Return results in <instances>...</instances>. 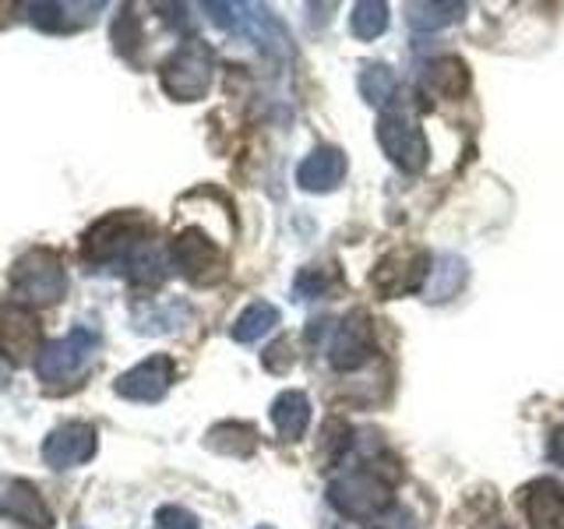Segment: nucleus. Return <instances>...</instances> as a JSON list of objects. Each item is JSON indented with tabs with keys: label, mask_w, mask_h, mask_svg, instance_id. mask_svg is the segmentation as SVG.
<instances>
[{
	"label": "nucleus",
	"mask_w": 564,
	"mask_h": 529,
	"mask_svg": "<svg viewBox=\"0 0 564 529\" xmlns=\"http://www.w3.org/2000/svg\"><path fill=\"white\" fill-rule=\"evenodd\" d=\"M212 71H216L212 46L202 40H187L163 67H159V82H163V93L170 99L198 102V99H205L208 85H212Z\"/></svg>",
	"instance_id": "obj_2"
},
{
	"label": "nucleus",
	"mask_w": 564,
	"mask_h": 529,
	"mask_svg": "<svg viewBox=\"0 0 564 529\" xmlns=\"http://www.w3.org/2000/svg\"><path fill=\"white\" fill-rule=\"evenodd\" d=\"M173 360L166 357V353H155V357L141 360L138 367L123 370V375L117 378V396L131 399V402H159L173 385Z\"/></svg>",
	"instance_id": "obj_11"
},
{
	"label": "nucleus",
	"mask_w": 564,
	"mask_h": 529,
	"mask_svg": "<svg viewBox=\"0 0 564 529\" xmlns=\"http://www.w3.org/2000/svg\"><path fill=\"white\" fill-rule=\"evenodd\" d=\"M522 494L529 529H564V487L557 481H533Z\"/></svg>",
	"instance_id": "obj_15"
},
{
	"label": "nucleus",
	"mask_w": 564,
	"mask_h": 529,
	"mask_svg": "<svg viewBox=\"0 0 564 529\" xmlns=\"http://www.w3.org/2000/svg\"><path fill=\"white\" fill-rule=\"evenodd\" d=\"M96 445L99 441H96L93 423L70 420V423H61L57 431H50V438L43 441V463L53 469H75L96 455Z\"/></svg>",
	"instance_id": "obj_9"
},
{
	"label": "nucleus",
	"mask_w": 564,
	"mask_h": 529,
	"mask_svg": "<svg viewBox=\"0 0 564 529\" xmlns=\"http://www.w3.org/2000/svg\"><path fill=\"white\" fill-rule=\"evenodd\" d=\"M375 529H416V522H413L410 511L392 508V511H388V516H381V519L375 522Z\"/></svg>",
	"instance_id": "obj_30"
},
{
	"label": "nucleus",
	"mask_w": 564,
	"mask_h": 529,
	"mask_svg": "<svg viewBox=\"0 0 564 529\" xmlns=\"http://www.w3.org/2000/svg\"><path fill=\"white\" fill-rule=\"evenodd\" d=\"M328 287H332V272L322 269V264H307V269H300L293 293H296V300H311L317 293H325Z\"/></svg>",
	"instance_id": "obj_25"
},
{
	"label": "nucleus",
	"mask_w": 564,
	"mask_h": 529,
	"mask_svg": "<svg viewBox=\"0 0 564 529\" xmlns=\"http://www.w3.org/2000/svg\"><path fill=\"white\" fill-rule=\"evenodd\" d=\"M466 14V4H431V0H420V4H405V22L416 32H437Z\"/></svg>",
	"instance_id": "obj_20"
},
{
	"label": "nucleus",
	"mask_w": 564,
	"mask_h": 529,
	"mask_svg": "<svg viewBox=\"0 0 564 529\" xmlns=\"http://www.w3.org/2000/svg\"><path fill=\"white\" fill-rule=\"evenodd\" d=\"M155 529H202V522L181 505H163L155 511Z\"/></svg>",
	"instance_id": "obj_27"
},
{
	"label": "nucleus",
	"mask_w": 564,
	"mask_h": 529,
	"mask_svg": "<svg viewBox=\"0 0 564 529\" xmlns=\"http://www.w3.org/2000/svg\"><path fill=\"white\" fill-rule=\"evenodd\" d=\"M378 141H381L384 155L405 173H420L423 166H427V159H431L427 138H423V131L416 128V123L410 117H402V114H381Z\"/></svg>",
	"instance_id": "obj_8"
},
{
	"label": "nucleus",
	"mask_w": 564,
	"mask_h": 529,
	"mask_svg": "<svg viewBox=\"0 0 564 529\" xmlns=\"http://www.w3.org/2000/svg\"><path fill=\"white\" fill-rule=\"evenodd\" d=\"M0 353H4L11 364H25L32 353L35 357L43 353L35 314L22 304H11V300L0 304Z\"/></svg>",
	"instance_id": "obj_10"
},
{
	"label": "nucleus",
	"mask_w": 564,
	"mask_h": 529,
	"mask_svg": "<svg viewBox=\"0 0 564 529\" xmlns=\"http://www.w3.org/2000/svg\"><path fill=\"white\" fill-rule=\"evenodd\" d=\"M11 290L18 293L22 304H57L67 290V272L64 261L50 251V247H32L22 255L11 269Z\"/></svg>",
	"instance_id": "obj_4"
},
{
	"label": "nucleus",
	"mask_w": 564,
	"mask_h": 529,
	"mask_svg": "<svg viewBox=\"0 0 564 529\" xmlns=\"http://www.w3.org/2000/svg\"><path fill=\"white\" fill-rule=\"evenodd\" d=\"M22 11L29 14V22H35V25L46 29V32L70 29V25H67V18H64L67 4H25Z\"/></svg>",
	"instance_id": "obj_26"
},
{
	"label": "nucleus",
	"mask_w": 564,
	"mask_h": 529,
	"mask_svg": "<svg viewBox=\"0 0 564 529\" xmlns=\"http://www.w3.org/2000/svg\"><path fill=\"white\" fill-rule=\"evenodd\" d=\"M343 176H346V155L343 149H335V145H322V149H314L304 163H300L296 170V184L304 187V191H317V194H325V191H335L343 184Z\"/></svg>",
	"instance_id": "obj_14"
},
{
	"label": "nucleus",
	"mask_w": 564,
	"mask_h": 529,
	"mask_svg": "<svg viewBox=\"0 0 564 529\" xmlns=\"http://www.w3.org/2000/svg\"><path fill=\"white\" fill-rule=\"evenodd\" d=\"M261 364H264V370H272V375H286V370L293 367V346H290V339L272 343L269 349L261 353Z\"/></svg>",
	"instance_id": "obj_29"
},
{
	"label": "nucleus",
	"mask_w": 564,
	"mask_h": 529,
	"mask_svg": "<svg viewBox=\"0 0 564 529\" xmlns=\"http://www.w3.org/2000/svg\"><path fill=\"white\" fill-rule=\"evenodd\" d=\"M99 349V335L93 328H70L64 339L43 346V353L35 357V375H40V381L46 385H64L70 378H78L82 370L93 364Z\"/></svg>",
	"instance_id": "obj_5"
},
{
	"label": "nucleus",
	"mask_w": 564,
	"mask_h": 529,
	"mask_svg": "<svg viewBox=\"0 0 564 529\" xmlns=\"http://www.w3.org/2000/svg\"><path fill=\"white\" fill-rule=\"evenodd\" d=\"M423 85L437 99H458L469 88V67L458 57H434L427 71H423Z\"/></svg>",
	"instance_id": "obj_16"
},
{
	"label": "nucleus",
	"mask_w": 564,
	"mask_h": 529,
	"mask_svg": "<svg viewBox=\"0 0 564 529\" xmlns=\"http://www.w3.org/2000/svg\"><path fill=\"white\" fill-rule=\"evenodd\" d=\"M395 71L388 64H367L360 75V93L370 106H384L388 99L395 96Z\"/></svg>",
	"instance_id": "obj_23"
},
{
	"label": "nucleus",
	"mask_w": 564,
	"mask_h": 529,
	"mask_svg": "<svg viewBox=\"0 0 564 529\" xmlns=\"http://www.w3.org/2000/svg\"><path fill=\"white\" fill-rule=\"evenodd\" d=\"M349 449V428L343 420H328L325 423V449H322V455L328 458V463H335L343 452Z\"/></svg>",
	"instance_id": "obj_28"
},
{
	"label": "nucleus",
	"mask_w": 564,
	"mask_h": 529,
	"mask_svg": "<svg viewBox=\"0 0 564 529\" xmlns=\"http://www.w3.org/2000/svg\"><path fill=\"white\" fill-rule=\"evenodd\" d=\"M332 508H339L349 519H364L375 526L381 516L392 511V487H388L375 469H349L335 476L328 487Z\"/></svg>",
	"instance_id": "obj_1"
},
{
	"label": "nucleus",
	"mask_w": 564,
	"mask_h": 529,
	"mask_svg": "<svg viewBox=\"0 0 564 529\" xmlns=\"http://www.w3.org/2000/svg\"><path fill=\"white\" fill-rule=\"evenodd\" d=\"M275 325H279V307L269 304V300H254V304H247L240 311L229 335H234V343H254L264 332H272Z\"/></svg>",
	"instance_id": "obj_19"
},
{
	"label": "nucleus",
	"mask_w": 564,
	"mask_h": 529,
	"mask_svg": "<svg viewBox=\"0 0 564 529\" xmlns=\"http://www.w3.org/2000/svg\"><path fill=\"white\" fill-rule=\"evenodd\" d=\"M370 353H375V335H370L367 314L352 311L346 322L335 328V339L328 346V360L335 370H357L370 360Z\"/></svg>",
	"instance_id": "obj_13"
},
{
	"label": "nucleus",
	"mask_w": 564,
	"mask_h": 529,
	"mask_svg": "<svg viewBox=\"0 0 564 529\" xmlns=\"http://www.w3.org/2000/svg\"><path fill=\"white\" fill-rule=\"evenodd\" d=\"M205 445L219 455H234V458H247L258 449V431L251 423H240V420H226L216 423L208 434H205Z\"/></svg>",
	"instance_id": "obj_18"
},
{
	"label": "nucleus",
	"mask_w": 564,
	"mask_h": 529,
	"mask_svg": "<svg viewBox=\"0 0 564 529\" xmlns=\"http://www.w3.org/2000/svg\"><path fill=\"white\" fill-rule=\"evenodd\" d=\"M551 458L557 466H564V428H557L554 438H551Z\"/></svg>",
	"instance_id": "obj_31"
},
{
	"label": "nucleus",
	"mask_w": 564,
	"mask_h": 529,
	"mask_svg": "<svg viewBox=\"0 0 564 529\" xmlns=\"http://www.w3.org/2000/svg\"><path fill=\"white\" fill-rule=\"evenodd\" d=\"M349 29L357 40H378L388 29V4L384 0H360V4H352Z\"/></svg>",
	"instance_id": "obj_22"
},
{
	"label": "nucleus",
	"mask_w": 564,
	"mask_h": 529,
	"mask_svg": "<svg viewBox=\"0 0 564 529\" xmlns=\"http://www.w3.org/2000/svg\"><path fill=\"white\" fill-rule=\"evenodd\" d=\"M490 529H505V526H490Z\"/></svg>",
	"instance_id": "obj_33"
},
{
	"label": "nucleus",
	"mask_w": 564,
	"mask_h": 529,
	"mask_svg": "<svg viewBox=\"0 0 564 529\" xmlns=\"http://www.w3.org/2000/svg\"><path fill=\"white\" fill-rule=\"evenodd\" d=\"M272 423L286 441H300L311 428V399L304 392H296V388L282 392L272 402Z\"/></svg>",
	"instance_id": "obj_17"
},
{
	"label": "nucleus",
	"mask_w": 564,
	"mask_h": 529,
	"mask_svg": "<svg viewBox=\"0 0 564 529\" xmlns=\"http://www.w3.org/2000/svg\"><path fill=\"white\" fill-rule=\"evenodd\" d=\"M0 516L32 526V529L53 526V511L43 501V494L29 481H18V476H0Z\"/></svg>",
	"instance_id": "obj_12"
},
{
	"label": "nucleus",
	"mask_w": 564,
	"mask_h": 529,
	"mask_svg": "<svg viewBox=\"0 0 564 529\" xmlns=\"http://www.w3.org/2000/svg\"><path fill=\"white\" fill-rule=\"evenodd\" d=\"M170 258L187 282L194 287H216L226 279V255L223 247L212 244L202 229H184L181 237L170 244Z\"/></svg>",
	"instance_id": "obj_7"
},
{
	"label": "nucleus",
	"mask_w": 564,
	"mask_h": 529,
	"mask_svg": "<svg viewBox=\"0 0 564 529\" xmlns=\"http://www.w3.org/2000/svg\"><path fill=\"white\" fill-rule=\"evenodd\" d=\"M466 282V261H458L455 255H445L437 261V269H431V279L427 287H423V293H427V300H448L455 296V290Z\"/></svg>",
	"instance_id": "obj_21"
},
{
	"label": "nucleus",
	"mask_w": 564,
	"mask_h": 529,
	"mask_svg": "<svg viewBox=\"0 0 564 529\" xmlns=\"http://www.w3.org/2000/svg\"><path fill=\"white\" fill-rule=\"evenodd\" d=\"M258 529H272V526H258Z\"/></svg>",
	"instance_id": "obj_32"
},
{
	"label": "nucleus",
	"mask_w": 564,
	"mask_h": 529,
	"mask_svg": "<svg viewBox=\"0 0 564 529\" xmlns=\"http://www.w3.org/2000/svg\"><path fill=\"white\" fill-rule=\"evenodd\" d=\"M431 279V255L420 251V247H395L388 251L375 272H370V287L378 290V296L395 300L402 293H416L427 287Z\"/></svg>",
	"instance_id": "obj_6"
},
{
	"label": "nucleus",
	"mask_w": 564,
	"mask_h": 529,
	"mask_svg": "<svg viewBox=\"0 0 564 529\" xmlns=\"http://www.w3.org/2000/svg\"><path fill=\"white\" fill-rule=\"evenodd\" d=\"M149 240V223L131 212H113L85 234L82 255L96 264H123Z\"/></svg>",
	"instance_id": "obj_3"
},
{
	"label": "nucleus",
	"mask_w": 564,
	"mask_h": 529,
	"mask_svg": "<svg viewBox=\"0 0 564 529\" xmlns=\"http://www.w3.org/2000/svg\"><path fill=\"white\" fill-rule=\"evenodd\" d=\"M110 40H113V46H117V53L120 57H134V50L141 46V22L131 14V8H123L120 14H117V22H113V29H110Z\"/></svg>",
	"instance_id": "obj_24"
}]
</instances>
